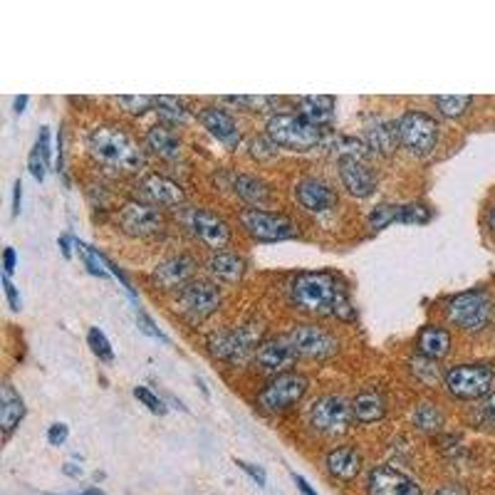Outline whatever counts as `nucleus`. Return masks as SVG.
Masks as SVG:
<instances>
[{"label":"nucleus","instance_id":"f257e3e1","mask_svg":"<svg viewBox=\"0 0 495 495\" xmlns=\"http://www.w3.org/2000/svg\"><path fill=\"white\" fill-rule=\"evenodd\" d=\"M292 300L300 310L312 312V315H332L340 320L352 317L350 295L330 272H300L292 280Z\"/></svg>","mask_w":495,"mask_h":495},{"label":"nucleus","instance_id":"f03ea898","mask_svg":"<svg viewBox=\"0 0 495 495\" xmlns=\"http://www.w3.org/2000/svg\"><path fill=\"white\" fill-rule=\"evenodd\" d=\"M87 149L97 164L122 171H136L146 161L142 146L136 139L119 126H99L87 139Z\"/></svg>","mask_w":495,"mask_h":495},{"label":"nucleus","instance_id":"7ed1b4c3","mask_svg":"<svg viewBox=\"0 0 495 495\" xmlns=\"http://www.w3.org/2000/svg\"><path fill=\"white\" fill-rule=\"evenodd\" d=\"M495 315L493 298L483 290H466L446 302V317L466 332L483 330Z\"/></svg>","mask_w":495,"mask_h":495},{"label":"nucleus","instance_id":"20e7f679","mask_svg":"<svg viewBox=\"0 0 495 495\" xmlns=\"http://www.w3.org/2000/svg\"><path fill=\"white\" fill-rule=\"evenodd\" d=\"M265 134L270 136L278 146H288V149H312L322 142V129L320 126L305 122L298 115H285V112H275L265 122Z\"/></svg>","mask_w":495,"mask_h":495},{"label":"nucleus","instance_id":"39448f33","mask_svg":"<svg viewBox=\"0 0 495 495\" xmlns=\"http://www.w3.org/2000/svg\"><path fill=\"white\" fill-rule=\"evenodd\" d=\"M446 389L461 401H476L490 397L495 387L493 364H456L446 371Z\"/></svg>","mask_w":495,"mask_h":495},{"label":"nucleus","instance_id":"423d86ee","mask_svg":"<svg viewBox=\"0 0 495 495\" xmlns=\"http://www.w3.org/2000/svg\"><path fill=\"white\" fill-rule=\"evenodd\" d=\"M307 391V379L295 371H280L258 391V407L265 414H282L292 408Z\"/></svg>","mask_w":495,"mask_h":495},{"label":"nucleus","instance_id":"0eeeda50","mask_svg":"<svg viewBox=\"0 0 495 495\" xmlns=\"http://www.w3.org/2000/svg\"><path fill=\"white\" fill-rule=\"evenodd\" d=\"M399 144H404L417 156H428L438 144V122L426 112L411 109L397 122Z\"/></svg>","mask_w":495,"mask_h":495},{"label":"nucleus","instance_id":"6e6552de","mask_svg":"<svg viewBox=\"0 0 495 495\" xmlns=\"http://www.w3.org/2000/svg\"><path fill=\"white\" fill-rule=\"evenodd\" d=\"M241 224L248 234L261 241V243H280V241H290L298 235V228L288 215L272 214V211H262V208H245L241 211Z\"/></svg>","mask_w":495,"mask_h":495},{"label":"nucleus","instance_id":"1a4fd4ad","mask_svg":"<svg viewBox=\"0 0 495 495\" xmlns=\"http://www.w3.org/2000/svg\"><path fill=\"white\" fill-rule=\"evenodd\" d=\"M352 418H354L352 401L340 394H325L315 401L310 411L312 426L325 436H342L350 428Z\"/></svg>","mask_w":495,"mask_h":495},{"label":"nucleus","instance_id":"9d476101","mask_svg":"<svg viewBox=\"0 0 495 495\" xmlns=\"http://www.w3.org/2000/svg\"><path fill=\"white\" fill-rule=\"evenodd\" d=\"M258 330L255 327H238V330H221L211 335L208 350L215 360L241 362L248 354H255L258 350Z\"/></svg>","mask_w":495,"mask_h":495},{"label":"nucleus","instance_id":"9b49d317","mask_svg":"<svg viewBox=\"0 0 495 495\" xmlns=\"http://www.w3.org/2000/svg\"><path fill=\"white\" fill-rule=\"evenodd\" d=\"M298 357L307 360H330L337 354V337L320 325H298L288 335Z\"/></svg>","mask_w":495,"mask_h":495},{"label":"nucleus","instance_id":"f8f14e48","mask_svg":"<svg viewBox=\"0 0 495 495\" xmlns=\"http://www.w3.org/2000/svg\"><path fill=\"white\" fill-rule=\"evenodd\" d=\"M179 307L196 320H204L221 307V292L214 282L191 280L179 290Z\"/></svg>","mask_w":495,"mask_h":495},{"label":"nucleus","instance_id":"ddd939ff","mask_svg":"<svg viewBox=\"0 0 495 495\" xmlns=\"http://www.w3.org/2000/svg\"><path fill=\"white\" fill-rule=\"evenodd\" d=\"M340 179L354 198H367L377 191V174L360 154L340 156Z\"/></svg>","mask_w":495,"mask_h":495},{"label":"nucleus","instance_id":"4468645a","mask_svg":"<svg viewBox=\"0 0 495 495\" xmlns=\"http://www.w3.org/2000/svg\"><path fill=\"white\" fill-rule=\"evenodd\" d=\"M117 224L126 235L149 238L161 228V214L156 211L154 206L142 204V201H129V204L122 206V211L117 214Z\"/></svg>","mask_w":495,"mask_h":495},{"label":"nucleus","instance_id":"2eb2a0df","mask_svg":"<svg viewBox=\"0 0 495 495\" xmlns=\"http://www.w3.org/2000/svg\"><path fill=\"white\" fill-rule=\"evenodd\" d=\"M188 225L196 234L201 243L211 245V248H224L231 241V228L221 215L211 214L206 208H194L188 211Z\"/></svg>","mask_w":495,"mask_h":495},{"label":"nucleus","instance_id":"dca6fc26","mask_svg":"<svg viewBox=\"0 0 495 495\" xmlns=\"http://www.w3.org/2000/svg\"><path fill=\"white\" fill-rule=\"evenodd\" d=\"M196 272V261L194 255H188V252H179V255H169L164 261L159 262L154 268V282L159 288H166V290H171V288H184L191 282Z\"/></svg>","mask_w":495,"mask_h":495},{"label":"nucleus","instance_id":"f3484780","mask_svg":"<svg viewBox=\"0 0 495 495\" xmlns=\"http://www.w3.org/2000/svg\"><path fill=\"white\" fill-rule=\"evenodd\" d=\"M252 360L258 362V367L265 371H282L298 360V352L292 347L290 337H270V340L258 344Z\"/></svg>","mask_w":495,"mask_h":495},{"label":"nucleus","instance_id":"a211bd4d","mask_svg":"<svg viewBox=\"0 0 495 495\" xmlns=\"http://www.w3.org/2000/svg\"><path fill=\"white\" fill-rule=\"evenodd\" d=\"M364 146L371 154L391 156L399 146V129L387 117H370L364 122Z\"/></svg>","mask_w":495,"mask_h":495},{"label":"nucleus","instance_id":"6ab92c4d","mask_svg":"<svg viewBox=\"0 0 495 495\" xmlns=\"http://www.w3.org/2000/svg\"><path fill=\"white\" fill-rule=\"evenodd\" d=\"M198 122L204 126L208 134H214L218 142L228 149H235V146L243 142L241 136V129L235 124V119L218 107H206L198 112Z\"/></svg>","mask_w":495,"mask_h":495},{"label":"nucleus","instance_id":"aec40b11","mask_svg":"<svg viewBox=\"0 0 495 495\" xmlns=\"http://www.w3.org/2000/svg\"><path fill=\"white\" fill-rule=\"evenodd\" d=\"M370 495H424V490L394 468L379 466L370 473Z\"/></svg>","mask_w":495,"mask_h":495},{"label":"nucleus","instance_id":"412c9836","mask_svg":"<svg viewBox=\"0 0 495 495\" xmlns=\"http://www.w3.org/2000/svg\"><path fill=\"white\" fill-rule=\"evenodd\" d=\"M295 198L305 211H312V214L330 211L332 206L337 204V196L332 191V186L320 181V179H302L300 184L295 186Z\"/></svg>","mask_w":495,"mask_h":495},{"label":"nucleus","instance_id":"4be33fe9","mask_svg":"<svg viewBox=\"0 0 495 495\" xmlns=\"http://www.w3.org/2000/svg\"><path fill=\"white\" fill-rule=\"evenodd\" d=\"M142 191H144L154 204L169 206V208H174V206H181L186 201V191L181 186L176 184L174 179H169V176L154 174V171H149L142 179Z\"/></svg>","mask_w":495,"mask_h":495},{"label":"nucleus","instance_id":"5701e85b","mask_svg":"<svg viewBox=\"0 0 495 495\" xmlns=\"http://www.w3.org/2000/svg\"><path fill=\"white\" fill-rule=\"evenodd\" d=\"M25 417V404L23 399L18 397V391L13 384L3 381L0 387V431H3V438H8L18 424Z\"/></svg>","mask_w":495,"mask_h":495},{"label":"nucleus","instance_id":"b1692460","mask_svg":"<svg viewBox=\"0 0 495 495\" xmlns=\"http://www.w3.org/2000/svg\"><path fill=\"white\" fill-rule=\"evenodd\" d=\"M208 270L214 278L221 282H241L243 280L245 270H248V262L241 252L234 251H218L214 252V258L208 261Z\"/></svg>","mask_w":495,"mask_h":495},{"label":"nucleus","instance_id":"393cba45","mask_svg":"<svg viewBox=\"0 0 495 495\" xmlns=\"http://www.w3.org/2000/svg\"><path fill=\"white\" fill-rule=\"evenodd\" d=\"M352 411H354V421L360 424H374V421H381L384 414H387V401H384V394H379L374 389H367V391H360L354 401H352Z\"/></svg>","mask_w":495,"mask_h":495},{"label":"nucleus","instance_id":"a878e982","mask_svg":"<svg viewBox=\"0 0 495 495\" xmlns=\"http://www.w3.org/2000/svg\"><path fill=\"white\" fill-rule=\"evenodd\" d=\"M327 468L340 481H354L362 471V458L352 446H340L327 454Z\"/></svg>","mask_w":495,"mask_h":495},{"label":"nucleus","instance_id":"bb28decb","mask_svg":"<svg viewBox=\"0 0 495 495\" xmlns=\"http://www.w3.org/2000/svg\"><path fill=\"white\" fill-rule=\"evenodd\" d=\"M417 344L421 357H426V360H444L448 352H451V335L444 327L431 325V327H424V330L418 332Z\"/></svg>","mask_w":495,"mask_h":495},{"label":"nucleus","instance_id":"cd10ccee","mask_svg":"<svg viewBox=\"0 0 495 495\" xmlns=\"http://www.w3.org/2000/svg\"><path fill=\"white\" fill-rule=\"evenodd\" d=\"M298 109H300V117L305 122H310V124L322 129V124H330L332 117H335V97H327V95L300 97Z\"/></svg>","mask_w":495,"mask_h":495},{"label":"nucleus","instance_id":"c85d7f7f","mask_svg":"<svg viewBox=\"0 0 495 495\" xmlns=\"http://www.w3.org/2000/svg\"><path fill=\"white\" fill-rule=\"evenodd\" d=\"M146 144H149V149H151L154 154H159L161 159H166V161H169V159H179V151H181V144H179L176 134L164 124L151 126V129L146 132Z\"/></svg>","mask_w":495,"mask_h":495},{"label":"nucleus","instance_id":"c756f323","mask_svg":"<svg viewBox=\"0 0 495 495\" xmlns=\"http://www.w3.org/2000/svg\"><path fill=\"white\" fill-rule=\"evenodd\" d=\"M235 194L241 201L251 206V208H258V206L268 204L270 201V188L262 184L261 179H255L251 174H243L235 179Z\"/></svg>","mask_w":495,"mask_h":495},{"label":"nucleus","instance_id":"7c9ffc66","mask_svg":"<svg viewBox=\"0 0 495 495\" xmlns=\"http://www.w3.org/2000/svg\"><path fill=\"white\" fill-rule=\"evenodd\" d=\"M154 109L159 117L169 122V124H181L186 122V107L179 97H154Z\"/></svg>","mask_w":495,"mask_h":495},{"label":"nucleus","instance_id":"2f4dec72","mask_svg":"<svg viewBox=\"0 0 495 495\" xmlns=\"http://www.w3.org/2000/svg\"><path fill=\"white\" fill-rule=\"evenodd\" d=\"M401 218V206L397 204H379L377 208H371V214L367 215V224L371 231H384L391 224H399Z\"/></svg>","mask_w":495,"mask_h":495},{"label":"nucleus","instance_id":"473e14b6","mask_svg":"<svg viewBox=\"0 0 495 495\" xmlns=\"http://www.w3.org/2000/svg\"><path fill=\"white\" fill-rule=\"evenodd\" d=\"M471 99L473 97H466V95H438V97H434V102H436L438 112H441L444 117L458 119L468 107H471Z\"/></svg>","mask_w":495,"mask_h":495},{"label":"nucleus","instance_id":"72a5a7b5","mask_svg":"<svg viewBox=\"0 0 495 495\" xmlns=\"http://www.w3.org/2000/svg\"><path fill=\"white\" fill-rule=\"evenodd\" d=\"M87 344L89 350L95 352V357H97L99 362H105V364L115 362V350H112V344H109V337H105V332L99 330V327H89Z\"/></svg>","mask_w":495,"mask_h":495},{"label":"nucleus","instance_id":"f704fd0d","mask_svg":"<svg viewBox=\"0 0 495 495\" xmlns=\"http://www.w3.org/2000/svg\"><path fill=\"white\" fill-rule=\"evenodd\" d=\"M441 411H438L434 404H428V401H424V404H418L417 408H414V424H417L421 431H436L438 426H441Z\"/></svg>","mask_w":495,"mask_h":495},{"label":"nucleus","instance_id":"c9c22d12","mask_svg":"<svg viewBox=\"0 0 495 495\" xmlns=\"http://www.w3.org/2000/svg\"><path fill=\"white\" fill-rule=\"evenodd\" d=\"M117 102L119 107L129 112L132 117H142L144 112L154 107V97H142V95H122V97H117Z\"/></svg>","mask_w":495,"mask_h":495},{"label":"nucleus","instance_id":"e433bc0d","mask_svg":"<svg viewBox=\"0 0 495 495\" xmlns=\"http://www.w3.org/2000/svg\"><path fill=\"white\" fill-rule=\"evenodd\" d=\"M431 221V211H428L424 204H408L401 206V218H399V224H407V225H424Z\"/></svg>","mask_w":495,"mask_h":495},{"label":"nucleus","instance_id":"4c0bfd02","mask_svg":"<svg viewBox=\"0 0 495 495\" xmlns=\"http://www.w3.org/2000/svg\"><path fill=\"white\" fill-rule=\"evenodd\" d=\"M48 161H45V156L40 151L38 146H32V151L28 156V171L32 174L35 181H45V174H48Z\"/></svg>","mask_w":495,"mask_h":495},{"label":"nucleus","instance_id":"58836bf2","mask_svg":"<svg viewBox=\"0 0 495 495\" xmlns=\"http://www.w3.org/2000/svg\"><path fill=\"white\" fill-rule=\"evenodd\" d=\"M134 397H136V401H139V404H144V407L149 408V411H154V414H164V411H166L164 404H161V399L156 397L151 389L136 387L134 389Z\"/></svg>","mask_w":495,"mask_h":495},{"label":"nucleus","instance_id":"ea45409f","mask_svg":"<svg viewBox=\"0 0 495 495\" xmlns=\"http://www.w3.org/2000/svg\"><path fill=\"white\" fill-rule=\"evenodd\" d=\"M52 134H50V129L48 126H40V134H38V149L42 151V156H45V161H48V166L52 169L55 166V161H52Z\"/></svg>","mask_w":495,"mask_h":495},{"label":"nucleus","instance_id":"a19ab883","mask_svg":"<svg viewBox=\"0 0 495 495\" xmlns=\"http://www.w3.org/2000/svg\"><path fill=\"white\" fill-rule=\"evenodd\" d=\"M136 325H139V330L144 332V335H151V337H156L159 342H166L164 332L156 327V322L149 317V315H144V312H139V317H136Z\"/></svg>","mask_w":495,"mask_h":495},{"label":"nucleus","instance_id":"79ce46f5","mask_svg":"<svg viewBox=\"0 0 495 495\" xmlns=\"http://www.w3.org/2000/svg\"><path fill=\"white\" fill-rule=\"evenodd\" d=\"M231 99L234 105H241V107L248 109H270L272 97H225Z\"/></svg>","mask_w":495,"mask_h":495},{"label":"nucleus","instance_id":"37998d69","mask_svg":"<svg viewBox=\"0 0 495 495\" xmlns=\"http://www.w3.org/2000/svg\"><path fill=\"white\" fill-rule=\"evenodd\" d=\"M3 290H5V295H8L10 310L18 312L20 310V295H18V290H15L13 280H10V275H5V272H3Z\"/></svg>","mask_w":495,"mask_h":495},{"label":"nucleus","instance_id":"c03bdc74","mask_svg":"<svg viewBox=\"0 0 495 495\" xmlns=\"http://www.w3.org/2000/svg\"><path fill=\"white\" fill-rule=\"evenodd\" d=\"M68 426L65 424H52V426L48 428V444H52V446H62L65 444V438H68Z\"/></svg>","mask_w":495,"mask_h":495},{"label":"nucleus","instance_id":"a18cd8bd","mask_svg":"<svg viewBox=\"0 0 495 495\" xmlns=\"http://www.w3.org/2000/svg\"><path fill=\"white\" fill-rule=\"evenodd\" d=\"M235 466L243 468L245 473H248V476H251L252 481H255V483H258V486L265 488V473H262V468L252 466V463H245V461H235Z\"/></svg>","mask_w":495,"mask_h":495},{"label":"nucleus","instance_id":"49530a36","mask_svg":"<svg viewBox=\"0 0 495 495\" xmlns=\"http://www.w3.org/2000/svg\"><path fill=\"white\" fill-rule=\"evenodd\" d=\"M481 418L486 421V424H493L495 426V394H490V397H486V401H483V407H481Z\"/></svg>","mask_w":495,"mask_h":495},{"label":"nucleus","instance_id":"de8ad7c7","mask_svg":"<svg viewBox=\"0 0 495 495\" xmlns=\"http://www.w3.org/2000/svg\"><path fill=\"white\" fill-rule=\"evenodd\" d=\"M15 262H18V258H15V248H5L3 251V272L5 275H10L13 278V272H15Z\"/></svg>","mask_w":495,"mask_h":495},{"label":"nucleus","instance_id":"09e8293b","mask_svg":"<svg viewBox=\"0 0 495 495\" xmlns=\"http://www.w3.org/2000/svg\"><path fill=\"white\" fill-rule=\"evenodd\" d=\"M72 245H78V241L72 238L69 234L60 235V251H62V258H72Z\"/></svg>","mask_w":495,"mask_h":495},{"label":"nucleus","instance_id":"8fccbe9b","mask_svg":"<svg viewBox=\"0 0 495 495\" xmlns=\"http://www.w3.org/2000/svg\"><path fill=\"white\" fill-rule=\"evenodd\" d=\"M20 201H23V184L15 181V186H13V215H20Z\"/></svg>","mask_w":495,"mask_h":495},{"label":"nucleus","instance_id":"3c124183","mask_svg":"<svg viewBox=\"0 0 495 495\" xmlns=\"http://www.w3.org/2000/svg\"><path fill=\"white\" fill-rule=\"evenodd\" d=\"M295 486L300 488L302 495H317V490H315V488H312L310 483H307V481H305L302 476H295Z\"/></svg>","mask_w":495,"mask_h":495},{"label":"nucleus","instance_id":"603ef678","mask_svg":"<svg viewBox=\"0 0 495 495\" xmlns=\"http://www.w3.org/2000/svg\"><path fill=\"white\" fill-rule=\"evenodd\" d=\"M434 495H468V493H466V488H461V486H444Z\"/></svg>","mask_w":495,"mask_h":495},{"label":"nucleus","instance_id":"864d4df0","mask_svg":"<svg viewBox=\"0 0 495 495\" xmlns=\"http://www.w3.org/2000/svg\"><path fill=\"white\" fill-rule=\"evenodd\" d=\"M486 224H488V228H490V234L495 235V201H493V204H490V208H488Z\"/></svg>","mask_w":495,"mask_h":495},{"label":"nucleus","instance_id":"5fc2aeb1","mask_svg":"<svg viewBox=\"0 0 495 495\" xmlns=\"http://www.w3.org/2000/svg\"><path fill=\"white\" fill-rule=\"evenodd\" d=\"M25 105H28V97H25V95H18V97H15V115H20V112L25 109Z\"/></svg>","mask_w":495,"mask_h":495},{"label":"nucleus","instance_id":"6e6d98bb","mask_svg":"<svg viewBox=\"0 0 495 495\" xmlns=\"http://www.w3.org/2000/svg\"><path fill=\"white\" fill-rule=\"evenodd\" d=\"M50 495H60V493H50ZM72 495H105L97 488H92V490H82V493H72Z\"/></svg>","mask_w":495,"mask_h":495},{"label":"nucleus","instance_id":"4d7b16f0","mask_svg":"<svg viewBox=\"0 0 495 495\" xmlns=\"http://www.w3.org/2000/svg\"><path fill=\"white\" fill-rule=\"evenodd\" d=\"M65 473H72V478L79 476V471L75 466H65Z\"/></svg>","mask_w":495,"mask_h":495}]
</instances>
